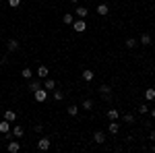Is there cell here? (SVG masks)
<instances>
[{"label":"cell","mask_w":155,"mask_h":153,"mask_svg":"<svg viewBox=\"0 0 155 153\" xmlns=\"http://www.w3.org/2000/svg\"><path fill=\"white\" fill-rule=\"evenodd\" d=\"M11 132H12V137H15V139H21V137L25 135V128L21 126V124H15V126L11 128Z\"/></svg>","instance_id":"6"},{"label":"cell","mask_w":155,"mask_h":153,"mask_svg":"<svg viewBox=\"0 0 155 153\" xmlns=\"http://www.w3.org/2000/svg\"><path fill=\"white\" fill-rule=\"evenodd\" d=\"M124 46L128 48V50H132V48H137V46H139V39H134V37H128V39L124 42Z\"/></svg>","instance_id":"18"},{"label":"cell","mask_w":155,"mask_h":153,"mask_svg":"<svg viewBox=\"0 0 155 153\" xmlns=\"http://www.w3.org/2000/svg\"><path fill=\"white\" fill-rule=\"evenodd\" d=\"M50 147H52L50 137H44V139H39V141H37V149H39V151H48Z\"/></svg>","instance_id":"2"},{"label":"cell","mask_w":155,"mask_h":153,"mask_svg":"<svg viewBox=\"0 0 155 153\" xmlns=\"http://www.w3.org/2000/svg\"><path fill=\"white\" fill-rule=\"evenodd\" d=\"M33 130H35V132H44V124H35Z\"/></svg>","instance_id":"30"},{"label":"cell","mask_w":155,"mask_h":153,"mask_svg":"<svg viewBox=\"0 0 155 153\" xmlns=\"http://www.w3.org/2000/svg\"><path fill=\"white\" fill-rule=\"evenodd\" d=\"M68 2H72V4H77V2H79V0H68Z\"/></svg>","instance_id":"33"},{"label":"cell","mask_w":155,"mask_h":153,"mask_svg":"<svg viewBox=\"0 0 155 153\" xmlns=\"http://www.w3.org/2000/svg\"><path fill=\"white\" fill-rule=\"evenodd\" d=\"M93 141H95L97 145H104V143H106V132H104V130H95V132H93Z\"/></svg>","instance_id":"5"},{"label":"cell","mask_w":155,"mask_h":153,"mask_svg":"<svg viewBox=\"0 0 155 153\" xmlns=\"http://www.w3.org/2000/svg\"><path fill=\"white\" fill-rule=\"evenodd\" d=\"M62 23H66V25H72V23H74V17H72L71 12H66V15L62 17Z\"/></svg>","instance_id":"24"},{"label":"cell","mask_w":155,"mask_h":153,"mask_svg":"<svg viewBox=\"0 0 155 153\" xmlns=\"http://www.w3.org/2000/svg\"><path fill=\"white\" fill-rule=\"evenodd\" d=\"M6 132H11V122L8 120H2L0 122V135H6Z\"/></svg>","instance_id":"15"},{"label":"cell","mask_w":155,"mask_h":153,"mask_svg":"<svg viewBox=\"0 0 155 153\" xmlns=\"http://www.w3.org/2000/svg\"><path fill=\"white\" fill-rule=\"evenodd\" d=\"M93 106H95V104H93V99H83V110L89 112V110H93Z\"/></svg>","instance_id":"25"},{"label":"cell","mask_w":155,"mask_h":153,"mask_svg":"<svg viewBox=\"0 0 155 153\" xmlns=\"http://www.w3.org/2000/svg\"><path fill=\"white\" fill-rule=\"evenodd\" d=\"M6 48H8V52H17L21 44H19V39H6Z\"/></svg>","instance_id":"10"},{"label":"cell","mask_w":155,"mask_h":153,"mask_svg":"<svg viewBox=\"0 0 155 153\" xmlns=\"http://www.w3.org/2000/svg\"><path fill=\"white\" fill-rule=\"evenodd\" d=\"M107 118H110V120H118L120 112L116 110V108H110V110H107Z\"/></svg>","instance_id":"17"},{"label":"cell","mask_w":155,"mask_h":153,"mask_svg":"<svg viewBox=\"0 0 155 153\" xmlns=\"http://www.w3.org/2000/svg\"><path fill=\"white\" fill-rule=\"evenodd\" d=\"M6 149H8V153H17L19 149H21V143L15 141V137H12L11 141H8V145H6Z\"/></svg>","instance_id":"3"},{"label":"cell","mask_w":155,"mask_h":153,"mask_svg":"<svg viewBox=\"0 0 155 153\" xmlns=\"http://www.w3.org/2000/svg\"><path fill=\"white\" fill-rule=\"evenodd\" d=\"M74 15H77L79 19H85V17L89 15V8H87V6H77V8H74Z\"/></svg>","instance_id":"12"},{"label":"cell","mask_w":155,"mask_h":153,"mask_svg":"<svg viewBox=\"0 0 155 153\" xmlns=\"http://www.w3.org/2000/svg\"><path fill=\"white\" fill-rule=\"evenodd\" d=\"M151 116H153V120H155V110H153V112H151Z\"/></svg>","instance_id":"34"},{"label":"cell","mask_w":155,"mask_h":153,"mask_svg":"<svg viewBox=\"0 0 155 153\" xmlns=\"http://www.w3.org/2000/svg\"><path fill=\"white\" fill-rule=\"evenodd\" d=\"M4 120H8V122H15V120H17V112H12V110H6V112H4Z\"/></svg>","instance_id":"22"},{"label":"cell","mask_w":155,"mask_h":153,"mask_svg":"<svg viewBox=\"0 0 155 153\" xmlns=\"http://www.w3.org/2000/svg\"><path fill=\"white\" fill-rule=\"evenodd\" d=\"M0 64H8V56H2L0 58Z\"/></svg>","instance_id":"32"},{"label":"cell","mask_w":155,"mask_h":153,"mask_svg":"<svg viewBox=\"0 0 155 153\" xmlns=\"http://www.w3.org/2000/svg\"><path fill=\"white\" fill-rule=\"evenodd\" d=\"M54 99H56V101H62V99H64V91H60V89H54Z\"/></svg>","instance_id":"26"},{"label":"cell","mask_w":155,"mask_h":153,"mask_svg":"<svg viewBox=\"0 0 155 153\" xmlns=\"http://www.w3.org/2000/svg\"><path fill=\"white\" fill-rule=\"evenodd\" d=\"M44 89H46V91H54V89H56V81L50 79V77H46V79H44Z\"/></svg>","instance_id":"11"},{"label":"cell","mask_w":155,"mask_h":153,"mask_svg":"<svg viewBox=\"0 0 155 153\" xmlns=\"http://www.w3.org/2000/svg\"><path fill=\"white\" fill-rule=\"evenodd\" d=\"M107 132H110V135H118V132H120L118 120H110V124H107Z\"/></svg>","instance_id":"4"},{"label":"cell","mask_w":155,"mask_h":153,"mask_svg":"<svg viewBox=\"0 0 155 153\" xmlns=\"http://www.w3.org/2000/svg\"><path fill=\"white\" fill-rule=\"evenodd\" d=\"M37 77H39V79H46V77H50V68L46 66V64H41V66L37 68Z\"/></svg>","instance_id":"13"},{"label":"cell","mask_w":155,"mask_h":153,"mask_svg":"<svg viewBox=\"0 0 155 153\" xmlns=\"http://www.w3.org/2000/svg\"><path fill=\"white\" fill-rule=\"evenodd\" d=\"M124 122H126V124H134L137 120H134V116H132V114H124Z\"/></svg>","instance_id":"27"},{"label":"cell","mask_w":155,"mask_h":153,"mask_svg":"<svg viewBox=\"0 0 155 153\" xmlns=\"http://www.w3.org/2000/svg\"><path fill=\"white\" fill-rule=\"evenodd\" d=\"M27 89L33 93V91H37V89H41V81L39 79H29V85H27Z\"/></svg>","instance_id":"7"},{"label":"cell","mask_w":155,"mask_h":153,"mask_svg":"<svg viewBox=\"0 0 155 153\" xmlns=\"http://www.w3.org/2000/svg\"><path fill=\"white\" fill-rule=\"evenodd\" d=\"M95 12L99 15V17H106L107 12H110V6H107L106 2H101V4H97V6H95Z\"/></svg>","instance_id":"9"},{"label":"cell","mask_w":155,"mask_h":153,"mask_svg":"<svg viewBox=\"0 0 155 153\" xmlns=\"http://www.w3.org/2000/svg\"><path fill=\"white\" fill-rule=\"evenodd\" d=\"M72 29H74L77 33H83L85 29H87V21H85V19H77V21L72 23Z\"/></svg>","instance_id":"1"},{"label":"cell","mask_w":155,"mask_h":153,"mask_svg":"<svg viewBox=\"0 0 155 153\" xmlns=\"http://www.w3.org/2000/svg\"><path fill=\"white\" fill-rule=\"evenodd\" d=\"M145 99H147V101H153L155 99V89H151V87L145 89Z\"/></svg>","instance_id":"23"},{"label":"cell","mask_w":155,"mask_h":153,"mask_svg":"<svg viewBox=\"0 0 155 153\" xmlns=\"http://www.w3.org/2000/svg\"><path fill=\"white\" fill-rule=\"evenodd\" d=\"M149 141L155 143V130H151V132H149Z\"/></svg>","instance_id":"31"},{"label":"cell","mask_w":155,"mask_h":153,"mask_svg":"<svg viewBox=\"0 0 155 153\" xmlns=\"http://www.w3.org/2000/svg\"><path fill=\"white\" fill-rule=\"evenodd\" d=\"M8 6H12V8H19V6H21V0H8Z\"/></svg>","instance_id":"29"},{"label":"cell","mask_w":155,"mask_h":153,"mask_svg":"<svg viewBox=\"0 0 155 153\" xmlns=\"http://www.w3.org/2000/svg\"><path fill=\"white\" fill-rule=\"evenodd\" d=\"M147 2H153V0H147Z\"/></svg>","instance_id":"35"},{"label":"cell","mask_w":155,"mask_h":153,"mask_svg":"<svg viewBox=\"0 0 155 153\" xmlns=\"http://www.w3.org/2000/svg\"><path fill=\"white\" fill-rule=\"evenodd\" d=\"M21 77H23V79H27V81H29V79H33V71H31V68H29V66H25L23 71H21Z\"/></svg>","instance_id":"19"},{"label":"cell","mask_w":155,"mask_h":153,"mask_svg":"<svg viewBox=\"0 0 155 153\" xmlns=\"http://www.w3.org/2000/svg\"><path fill=\"white\" fill-rule=\"evenodd\" d=\"M153 153H155V147H153Z\"/></svg>","instance_id":"36"},{"label":"cell","mask_w":155,"mask_h":153,"mask_svg":"<svg viewBox=\"0 0 155 153\" xmlns=\"http://www.w3.org/2000/svg\"><path fill=\"white\" fill-rule=\"evenodd\" d=\"M33 97H35V101H46V97H48V91L46 89H37V91H33Z\"/></svg>","instance_id":"8"},{"label":"cell","mask_w":155,"mask_h":153,"mask_svg":"<svg viewBox=\"0 0 155 153\" xmlns=\"http://www.w3.org/2000/svg\"><path fill=\"white\" fill-rule=\"evenodd\" d=\"M93 77H95V72H93V71H89V68H87V71H83V81L91 83V81H93Z\"/></svg>","instance_id":"20"},{"label":"cell","mask_w":155,"mask_h":153,"mask_svg":"<svg viewBox=\"0 0 155 153\" xmlns=\"http://www.w3.org/2000/svg\"><path fill=\"white\" fill-rule=\"evenodd\" d=\"M66 114H68V116H77V114H79V106H74V104L66 106Z\"/></svg>","instance_id":"21"},{"label":"cell","mask_w":155,"mask_h":153,"mask_svg":"<svg viewBox=\"0 0 155 153\" xmlns=\"http://www.w3.org/2000/svg\"><path fill=\"white\" fill-rule=\"evenodd\" d=\"M139 44H143V46H151V44H153V37L149 35V33H143V35L139 37Z\"/></svg>","instance_id":"14"},{"label":"cell","mask_w":155,"mask_h":153,"mask_svg":"<svg viewBox=\"0 0 155 153\" xmlns=\"http://www.w3.org/2000/svg\"><path fill=\"white\" fill-rule=\"evenodd\" d=\"M97 91H99V95H110V93H112V87L104 83V85H99V87H97Z\"/></svg>","instance_id":"16"},{"label":"cell","mask_w":155,"mask_h":153,"mask_svg":"<svg viewBox=\"0 0 155 153\" xmlns=\"http://www.w3.org/2000/svg\"><path fill=\"white\" fill-rule=\"evenodd\" d=\"M139 112L141 114H149V106L147 104H139Z\"/></svg>","instance_id":"28"}]
</instances>
